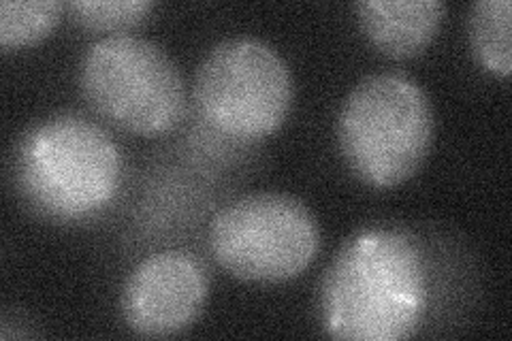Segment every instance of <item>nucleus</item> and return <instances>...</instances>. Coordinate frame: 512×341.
<instances>
[{
  "instance_id": "1a4fd4ad",
  "label": "nucleus",
  "mask_w": 512,
  "mask_h": 341,
  "mask_svg": "<svg viewBox=\"0 0 512 341\" xmlns=\"http://www.w3.org/2000/svg\"><path fill=\"white\" fill-rule=\"evenodd\" d=\"M510 22V0H478L470 9L468 32L472 52L480 67L500 77H508L512 69Z\"/></svg>"
},
{
  "instance_id": "20e7f679",
  "label": "nucleus",
  "mask_w": 512,
  "mask_h": 341,
  "mask_svg": "<svg viewBox=\"0 0 512 341\" xmlns=\"http://www.w3.org/2000/svg\"><path fill=\"white\" fill-rule=\"evenodd\" d=\"M77 75L90 107L126 131L160 135L182 118V73L154 41L137 35L103 37L84 52Z\"/></svg>"
},
{
  "instance_id": "9d476101",
  "label": "nucleus",
  "mask_w": 512,
  "mask_h": 341,
  "mask_svg": "<svg viewBox=\"0 0 512 341\" xmlns=\"http://www.w3.org/2000/svg\"><path fill=\"white\" fill-rule=\"evenodd\" d=\"M67 9L58 0H3L0 3V45L5 50L45 39Z\"/></svg>"
},
{
  "instance_id": "f03ea898",
  "label": "nucleus",
  "mask_w": 512,
  "mask_h": 341,
  "mask_svg": "<svg viewBox=\"0 0 512 341\" xmlns=\"http://www.w3.org/2000/svg\"><path fill=\"white\" fill-rule=\"evenodd\" d=\"M15 184L37 214L56 222L99 216L114 201L122 158L99 124L60 113L28 128L13 160Z\"/></svg>"
},
{
  "instance_id": "7ed1b4c3",
  "label": "nucleus",
  "mask_w": 512,
  "mask_h": 341,
  "mask_svg": "<svg viewBox=\"0 0 512 341\" xmlns=\"http://www.w3.org/2000/svg\"><path fill=\"white\" fill-rule=\"evenodd\" d=\"M434 141V107L419 81L374 73L350 90L338 116V143L350 171L374 188H393L421 169Z\"/></svg>"
},
{
  "instance_id": "6e6552de",
  "label": "nucleus",
  "mask_w": 512,
  "mask_h": 341,
  "mask_svg": "<svg viewBox=\"0 0 512 341\" xmlns=\"http://www.w3.org/2000/svg\"><path fill=\"white\" fill-rule=\"evenodd\" d=\"M355 11L365 37L380 52L412 58L436 39L446 7L440 0H363Z\"/></svg>"
},
{
  "instance_id": "0eeeda50",
  "label": "nucleus",
  "mask_w": 512,
  "mask_h": 341,
  "mask_svg": "<svg viewBox=\"0 0 512 341\" xmlns=\"http://www.w3.org/2000/svg\"><path fill=\"white\" fill-rule=\"evenodd\" d=\"M210 275L195 254L165 250L152 254L128 275L120 310L128 329L143 337L182 333L201 314Z\"/></svg>"
},
{
  "instance_id": "9b49d317",
  "label": "nucleus",
  "mask_w": 512,
  "mask_h": 341,
  "mask_svg": "<svg viewBox=\"0 0 512 341\" xmlns=\"http://www.w3.org/2000/svg\"><path fill=\"white\" fill-rule=\"evenodd\" d=\"M67 9L73 22L86 30L126 35V30L148 20L154 3L150 0H75Z\"/></svg>"
},
{
  "instance_id": "423d86ee",
  "label": "nucleus",
  "mask_w": 512,
  "mask_h": 341,
  "mask_svg": "<svg viewBox=\"0 0 512 341\" xmlns=\"http://www.w3.org/2000/svg\"><path fill=\"white\" fill-rule=\"evenodd\" d=\"M318 248L320 229L308 205L280 192L233 199L210 226L216 263L246 282L293 280L312 265Z\"/></svg>"
},
{
  "instance_id": "f257e3e1",
  "label": "nucleus",
  "mask_w": 512,
  "mask_h": 341,
  "mask_svg": "<svg viewBox=\"0 0 512 341\" xmlns=\"http://www.w3.org/2000/svg\"><path fill=\"white\" fill-rule=\"evenodd\" d=\"M427 286L421 243L395 226H370L333 256L320 284V320L338 339H406L425 316Z\"/></svg>"
},
{
  "instance_id": "39448f33",
  "label": "nucleus",
  "mask_w": 512,
  "mask_h": 341,
  "mask_svg": "<svg viewBox=\"0 0 512 341\" xmlns=\"http://www.w3.org/2000/svg\"><path fill=\"white\" fill-rule=\"evenodd\" d=\"M293 75L269 43L233 37L214 45L195 75V103L218 133L256 141L276 133L293 107Z\"/></svg>"
}]
</instances>
